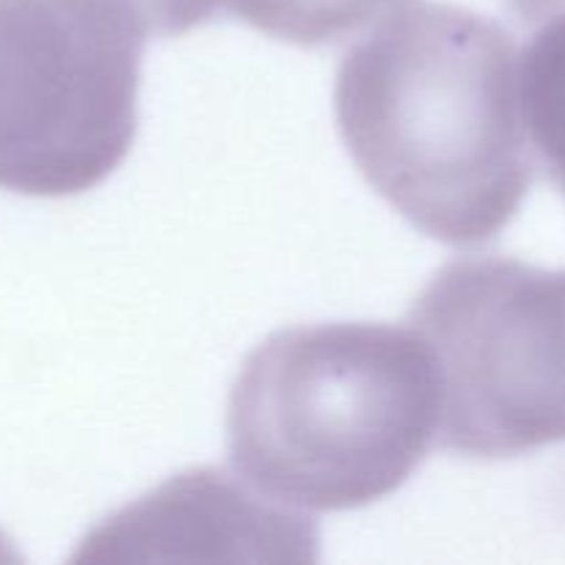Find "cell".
I'll use <instances>...</instances> for the list:
<instances>
[{
	"mask_svg": "<svg viewBox=\"0 0 565 565\" xmlns=\"http://www.w3.org/2000/svg\"><path fill=\"white\" fill-rule=\"evenodd\" d=\"M439 430V362L414 326L274 331L246 356L226 406L237 475L281 505L320 513L395 494Z\"/></svg>",
	"mask_w": 565,
	"mask_h": 565,
	"instance_id": "obj_2",
	"label": "cell"
},
{
	"mask_svg": "<svg viewBox=\"0 0 565 565\" xmlns=\"http://www.w3.org/2000/svg\"><path fill=\"white\" fill-rule=\"evenodd\" d=\"M519 92L535 163L565 199V14L546 20L519 55Z\"/></svg>",
	"mask_w": 565,
	"mask_h": 565,
	"instance_id": "obj_6",
	"label": "cell"
},
{
	"mask_svg": "<svg viewBox=\"0 0 565 565\" xmlns=\"http://www.w3.org/2000/svg\"><path fill=\"white\" fill-rule=\"evenodd\" d=\"M149 31L125 0H0V188L81 196L138 132Z\"/></svg>",
	"mask_w": 565,
	"mask_h": 565,
	"instance_id": "obj_3",
	"label": "cell"
},
{
	"mask_svg": "<svg viewBox=\"0 0 565 565\" xmlns=\"http://www.w3.org/2000/svg\"><path fill=\"white\" fill-rule=\"evenodd\" d=\"M508 9L522 22H546L565 14V0H505Z\"/></svg>",
	"mask_w": 565,
	"mask_h": 565,
	"instance_id": "obj_9",
	"label": "cell"
},
{
	"mask_svg": "<svg viewBox=\"0 0 565 565\" xmlns=\"http://www.w3.org/2000/svg\"><path fill=\"white\" fill-rule=\"evenodd\" d=\"M86 544L110 561H318L312 519L270 500L241 475L202 467L105 519Z\"/></svg>",
	"mask_w": 565,
	"mask_h": 565,
	"instance_id": "obj_5",
	"label": "cell"
},
{
	"mask_svg": "<svg viewBox=\"0 0 565 565\" xmlns=\"http://www.w3.org/2000/svg\"><path fill=\"white\" fill-rule=\"evenodd\" d=\"M147 25L149 36L166 39L193 31L215 17L224 0H125Z\"/></svg>",
	"mask_w": 565,
	"mask_h": 565,
	"instance_id": "obj_8",
	"label": "cell"
},
{
	"mask_svg": "<svg viewBox=\"0 0 565 565\" xmlns=\"http://www.w3.org/2000/svg\"><path fill=\"white\" fill-rule=\"evenodd\" d=\"M406 0H224L235 20L298 47H331L386 20Z\"/></svg>",
	"mask_w": 565,
	"mask_h": 565,
	"instance_id": "obj_7",
	"label": "cell"
},
{
	"mask_svg": "<svg viewBox=\"0 0 565 565\" xmlns=\"http://www.w3.org/2000/svg\"><path fill=\"white\" fill-rule=\"evenodd\" d=\"M334 116L370 188L445 246L494 241L533 188L516 42L463 6L381 20L337 70Z\"/></svg>",
	"mask_w": 565,
	"mask_h": 565,
	"instance_id": "obj_1",
	"label": "cell"
},
{
	"mask_svg": "<svg viewBox=\"0 0 565 565\" xmlns=\"http://www.w3.org/2000/svg\"><path fill=\"white\" fill-rule=\"evenodd\" d=\"M441 375L439 445L519 458L565 441V268L483 254L447 263L408 309Z\"/></svg>",
	"mask_w": 565,
	"mask_h": 565,
	"instance_id": "obj_4",
	"label": "cell"
}]
</instances>
